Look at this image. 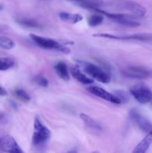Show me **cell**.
<instances>
[{"instance_id": "1", "label": "cell", "mask_w": 152, "mask_h": 153, "mask_svg": "<svg viewBox=\"0 0 152 153\" xmlns=\"http://www.w3.org/2000/svg\"><path fill=\"white\" fill-rule=\"evenodd\" d=\"M104 5H110V7L118 9L119 10H125L137 17H142L146 14V12H147L145 7L134 1H125V0L116 1L110 4L104 3Z\"/></svg>"}, {"instance_id": "2", "label": "cell", "mask_w": 152, "mask_h": 153, "mask_svg": "<svg viewBox=\"0 0 152 153\" xmlns=\"http://www.w3.org/2000/svg\"><path fill=\"white\" fill-rule=\"evenodd\" d=\"M34 131L32 136V143L35 147H43L46 146L51 136L49 128L45 126L41 121L36 118L34 120Z\"/></svg>"}, {"instance_id": "3", "label": "cell", "mask_w": 152, "mask_h": 153, "mask_svg": "<svg viewBox=\"0 0 152 153\" xmlns=\"http://www.w3.org/2000/svg\"><path fill=\"white\" fill-rule=\"evenodd\" d=\"M77 64L82 67L85 73L92 76L95 80L104 84L109 83L110 82V76L95 64L82 61H77Z\"/></svg>"}, {"instance_id": "4", "label": "cell", "mask_w": 152, "mask_h": 153, "mask_svg": "<svg viewBox=\"0 0 152 153\" xmlns=\"http://www.w3.org/2000/svg\"><path fill=\"white\" fill-rule=\"evenodd\" d=\"M30 37L34 42V43H36L37 46L43 48V49L60 51V52H63V53H69L70 52V50L68 48L65 47V46L61 45V43H59L58 41L53 40V39L36 35L34 34H30Z\"/></svg>"}, {"instance_id": "5", "label": "cell", "mask_w": 152, "mask_h": 153, "mask_svg": "<svg viewBox=\"0 0 152 153\" xmlns=\"http://www.w3.org/2000/svg\"><path fill=\"white\" fill-rule=\"evenodd\" d=\"M92 11H95L96 13H101L107 17L113 19L115 22L121 24L122 25L128 27H137L139 26L140 23L137 21L134 20L133 19L132 16L129 14H124V13H110V12L106 11L105 10H102L101 8H95Z\"/></svg>"}, {"instance_id": "6", "label": "cell", "mask_w": 152, "mask_h": 153, "mask_svg": "<svg viewBox=\"0 0 152 153\" xmlns=\"http://www.w3.org/2000/svg\"><path fill=\"white\" fill-rule=\"evenodd\" d=\"M122 74L134 79H148L152 78V69L141 66H129L123 69Z\"/></svg>"}, {"instance_id": "7", "label": "cell", "mask_w": 152, "mask_h": 153, "mask_svg": "<svg viewBox=\"0 0 152 153\" xmlns=\"http://www.w3.org/2000/svg\"><path fill=\"white\" fill-rule=\"evenodd\" d=\"M131 95L140 104H147L152 101V91L143 84H138L130 90Z\"/></svg>"}, {"instance_id": "8", "label": "cell", "mask_w": 152, "mask_h": 153, "mask_svg": "<svg viewBox=\"0 0 152 153\" xmlns=\"http://www.w3.org/2000/svg\"><path fill=\"white\" fill-rule=\"evenodd\" d=\"M94 37H104L120 40H139V41H152V33H139L131 35H115L107 33H98L94 34Z\"/></svg>"}, {"instance_id": "9", "label": "cell", "mask_w": 152, "mask_h": 153, "mask_svg": "<svg viewBox=\"0 0 152 153\" xmlns=\"http://www.w3.org/2000/svg\"><path fill=\"white\" fill-rule=\"evenodd\" d=\"M130 117L133 122L141 131L146 134L152 133V123L141 114L137 109H131L130 111Z\"/></svg>"}, {"instance_id": "10", "label": "cell", "mask_w": 152, "mask_h": 153, "mask_svg": "<svg viewBox=\"0 0 152 153\" xmlns=\"http://www.w3.org/2000/svg\"><path fill=\"white\" fill-rule=\"evenodd\" d=\"M0 149L8 153H22L23 151L15 139L10 135H5L0 139Z\"/></svg>"}, {"instance_id": "11", "label": "cell", "mask_w": 152, "mask_h": 153, "mask_svg": "<svg viewBox=\"0 0 152 153\" xmlns=\"http://www.w3.org/2000/svg\"><path fill=\"white\" fill-rule=\"evenodd\" d=\"M87 91L94 96L99 98L103 99V100L108 101L110 102L113 103V104L119 105L121 104V102L119 99L116 97L115 94H112L109 93L108 91H105L103 88H99L97 86H91L87 88Z\"/></svg>"}, {"instance_id": "12", "label": "cell", "mask_w": 152, "mask_h": 153, "mask_svg": "<svg viewBox=\"0 0 152 153\" xmlns=\"http://www.w3.org/2000/svg\"><path fill=\"white\" fill-rule=\"evenodd\" d=\"M82 8L93 10L95 8L104 7V2L102 0H67Z\"/></svg>"}, {"instance_id": "13", "label": "cell", "mask_w": 152, "mask_h": 153, "mask_svg": "<svg viewBox=\"0 0 152 153\" xmlns=\"http://www.w3.org/2000/svg\"><path fill=\"white\" fill-rule=\"evenodd\" d=\"M70 73L74 79H75L80 83L83 84V85H90L94 82L93 79L86 76L79 69L76 68V67H72L70 70Z\"/></svg>"}, {"instance_id": "14", "label": "cell", "mask_w": 152, "mask_h": 153, "mask_svg": "<svg viewBox=\"0 0 152 153\" xmlns=\"http://www.w3.org/2000/svg\"><path fill=\"white\" fill-rule=\"evenodd\" d=\"M152 143V133H148L134 149V153H144L148 149Z\"/></svg>"}, {"instance_id": "15", "label": "cell", "mask_w": 152, "mask_h": 153, "mask_svg": "<svg viewBox=\"0 0 152 153\" xmlns=\"http://www.w3.org/2000/svg\"><path fill=\"white\" fill-rule=\"evenodd\" d=\"M80 117L83 122L85 123V125L86 126V127L89 128V130H92L93 133L100 132L101 131V126L98 123L95 122L93 119H92L90 117L85 114H80Z\"/></svg>"}, {"instance_id": "16", "label": "cell", "mask_w": 152, "mask_h": 153, "mask_svg": "<svg viewBox=\"0 0 152 153\" xmlns=\"http://www.w3.org/2000/svg\"><path fill=\"white\" fill-rule=\"evenodd\" d=\"M59 17L61 20L71 24H76L83 20V16L77 13H71L67 12H61Z\"/></svg>"}, {"instance_id": "17", "label": "cell", "mask_w": 152, "mask_h": 153, "mask_svg": "<svg viewBox=\"0 0 152 153\" xmlns=\"http://www.w3.org/2000/svg\"><path fill=\"white\" fill-rule=\"evenodd\" d=\"M55 70L56 71L57 74L58 75L60 78L64 81H69L70 79V75L69 73L67 66L63 62H58L55 66Z\"/></svg>"}, {"instance_id": "18", "label": "cell", "mask_w": 152, "mask_h": 153, "mask_svg": "<svg viewBox=\"0 0 152 153\" xmlns=\"http://www.w3.org/2000/svg\"><path fill=\"white\" fill-rule=\"evenodd\" d=\"M16 22L19 24V25H22L24 27H28V28H40L41 25L37 21L34 20V19H31V18L27 17H19L17 18Z\"/></svg>"}, {"instance_id": "19", "label": "cell", "mask_w": 152, "mask_h": 153, "mask_svg": "<svg viewBox=\"0 0 152 153\" xmlns=\"http://www.w3.org/2000/svg\"><path fill=\"white\" fill-rule=\"evenodd\" d=\"M15 47V43L10 37H5V36H1L0 37V48L3 49L10 50Z\"/></svg>"}, {"instance_id": "20", "label": "cell", "mask_w": 152, "mask_h": 153, "mask_svg": "<svg viewBox=\"0 0 152 153\" xmlns=\"http://www.w3.org/2000/svg\"><path fill=\"white\" fill-rule=\"evenodd\" d=\"M14 66V61L9 58H0V71H6Z\"/></svg>"}, {"instance_id": "21", "label": "cell", "mask_w": 152, "mask_h": 153, "mask_svg": "<svg viewBox=\"0 0 152 153\" xmlns=\"http://www.w3.org/2000/svg\"><path fill=\"white\" fill-rule=\"evenodd\" d=\"M103 20H104V17H103L102 14H101V13L92 15L88 19V24H89V26L95 27L101 25L102 23Z\"/></svg>"}, {"instance_id": "22", "label": "cell", "mask_w": 152, "mask_h": 153, "mask_svg": "<svg viewBox=\"0 0 152 153\" xmlns=\"http://www.w3.org/2000/svg\"><path fill=\"white\" fill-rule=\"evenodd\" d=\"M115 95L119 99L121 103H127L129 101V94L125 91H122V90H119V91H115Z\"/></svg>"}, {"instance_id": "23", "label": "cell", "mask_w": 152, "mask_h": 153, "mask_svg": "<svg viewBox=\"0 0 152 153\" xmlns=\"http://www.w3.org/2000/svg\"><path fill=\"white\" fill-rule=\"evenodd\" d=\"M15 95L16 96L18 99H19L22 101L25 102H29L30 100H31V97L28 95V94H27L25 91L22 89H17L15 91Z\"/></svg>"}, {"instance_id": "24", "label": "cell", "mask_w": 152, "mask_h": 153, "mask_svg": "<svg viewBox=\"0 0 152 153\" xmlns=\"http://www.w3.org/2000/svg\"><path fill=\"white\" fill-rule=\"evenodd\" d=\"M34 82L40 87L43 88H47L49 85V82H48L47 79L43 76H37L34 77Z\"/></svg>"}, {"instance_id": "25", "label": "cell", "mask_w": 152, "mask_h": 153, "mask_svg": "<svg viewBox=\"0 0 152 153\" xmlns=\"http://www.w3.org/2000/svg\"><path fill=\"white\" fill-rule=\"evenodd\" d=\"M7 95V91L4 88H3L2 87L0 86V96H5Z\"/></svg>"}, {"instance_id": "26", "label": "cell", "mask_w": 152, "mask_h": 153, "mask_svg": "<svg viewBox=\"0 0 152 153\" xmlns=\"http://www.w3.org/2000/svg\"><path fill=\"white\" fill-rule=\"evenodd\" d=\"M3 117H4V115H3L2 114H1V113H0V120H1V119H2Z\"/></svg>"}, {"instance_id": "27", "label": "cell", "mask_w": 152, "mask_h": 153, "mask_svg": "<svg viewBox=\"0 0 152 153\" xmlns=\"http://www.w3.org/2000/svg\"><path fill=\"white\" fill-rule=\"evenodd\" d=\"M1 7H1V5H0V9H1Z\"/></svg>"}, {"instance_id": "28", "label": "cell", "mask_w": 152, "mask_h": 153, "mask_svg": "<svg viewBox=\"0 0 152 153\" xmlns=\"http://www.w3.org/2000/svg\"><path fill=\"white\" fill-rule=\"evenodd\" d=\"M151 102H152V101H151Z\"/></svg>"}]
</instances>
